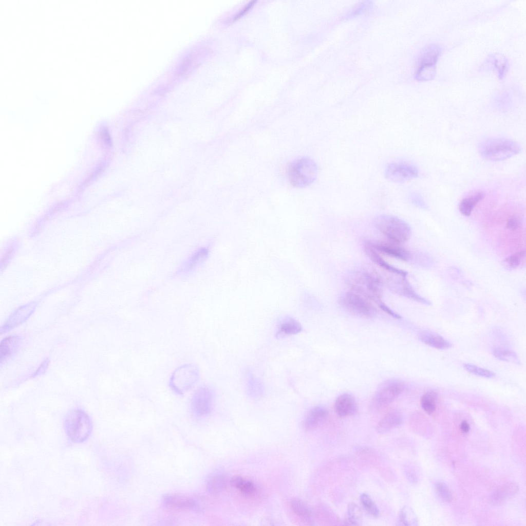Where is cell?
I'll return each mask as SVG.
<instances>
[{"label": "cell", "instance_id": "cell-1", "mask_svg": "<svg viewBox=\"0 0 526 526\" xmlns=\"http://www.w3.org/2000/svg\"><path fill=\"white\" fill-rule=\"evenodd\" d=\"M478 152L482 157L491 161H500L510 158L521 151L516 141L503 138H491L481 141Z\"/></svg>", "mask_w": 526, "mask_h": 526}, {"label": "cell", "instance_id": "cell-2", "mask_svg": "<svg viewBox=\"0 0 526 526\" xmlns=\"http://www.w3.org/2000/svg\"><path fill=\"white\" fill-rule=\"evenodd\" d=\"M375 227L391 242L404 243L410 237L411 230L403 220L392 215H381L375 218Z\"/></svg>", "mask_w": 526, "mask_h": 526}, {"label": "cell", "instance_id": "cell-3", "mask_svg": "<svg viewBox=\"0 0 526 526\" xmlns=\"http://www.w3.org/2000/svg\"><path fill=\"white\" fill-rule=\"evenodd\" d=\"M64 425L67 436L75 443L85 441L92 429L89 417L80 409H73L69 411L65 416Z\"/></svg>", "mask_w": 526, "mask_h": 526}, {"label": "cell", "instance_id": "cell-4", "mask_svg": "<svg viewBox=\"0 0 526 526\" xmlns=\"http://www.w3.org/2000/svg\"><path fill=\"white\" fill-rule=\"evenodd\" d=\"M351 291L377 304L382 302L381 284L377 276L367 271H356L349 279Z\"/></svg>", "mask_w": 526, "mask_h": 526}, {"label": "cell", "instance_id": "cell-5", "mask_svg": "<svg viewBox=\"0 0 526 526\" xmlns=\"http://www.w3.org/2000/svg\"><path fill=\"white\" fill-rule=\"evenodd\" d=\"M317 166L309 157H302L292 162L288 166L287 176L291 185L305 187L311 184L317 175Z\"/></svg>", "mask_w": 526, "mask_h": 526}, {"label": "cell", "instance_id": "cell-6", "mask_svg": "<svg viewBox=\"0 0 526 526\" xmlns=\"http://www.w3.org/2000/svg\"><path fill=\"white\" fill-rule=\"evenodd\" d=\"M199 377L198 367L193 364H185L174 370L171 376L169 385L175 393L182 395L196 384Z\"/></svg>", "mask_w": 526, "mask_h": 526}, {"label": "cell", "instance_id": "cell-7", "mask_svg": "<svg viewBox=\"0 0 526 526\" xmlns=\"http://www.w3.org/2000/svg\"><path fill=\"white\" fill-rule=\"evenodd\" d=\"M404 383L397 379H391L382 383L375 392L370 406L374 411H380L389 406L404 390Z\"/></svg>", "mask_w": 526, "mask_h": 526}, {"label": "cell", "instance_id": "cell-8", "mask_svg": "<svg viewBox=\"0 0 526 526\" xmlns=\"http://www.w3.org/2000/svg\"><path fill=\"white\" fill-rule=\"evenodd\" d=\"M442 49L437 44L426 46L421 51L420 64L416 74V78L419 81H428L436 76V65L441 53Z\"/></svg>", "mask_w": 526, "mask_h": 526}, {"label": "cell", "instance_id": "cell-9", "mask_svg": "<svg viewBox=\"0 0 526 526\" xmlns=\"http://www.w3.org/2000/svg\"><path fill=\"white\" fill-rule=\"evenodd\" d=\"M340 302L344 309L358 316L371 317L374 315L376 312V310L370 303V300L351 290L342 296Z\"/></svg>", "mask_w": 526, "mask_h": 526}, {"label": "cell", "instance_id": "cell-10", "mask_svg": "<svg viewBox=\"0 0 526 526\" xmlns=\"http://www.w3.org/2000/svg\"><path fill=\"white\" fill-rule=\"evenodd\" d=\"M214 393L208 386L198 387L194 392L190 401L192 412L197 417H204L209 415L214 405Z\"/></svg>", "mask_w": 526, "mask_h": 526}, {"label": "cell", "instance_id": "cell-11", "mask_svg": "<svg viewBox=\"0 0 526 526\" xmlns=\"http://www.w3.org/2000/svg\"><path fill=\"white\" fill-rule=\"evenodd\" d=\"M419 171L414 165L406 162H393L386 166L385 177L391 182H403L418 177Z\"/></svg>", "mask_w": 526, "mask_h": 526}, {"label": "cell", "instance_id": "cell-12", "mask_svg": "<svg viewBox=\"0 0 526 526\" xmlns=\"http://www.w3.org/2000/svg\"><path fill=\"white\" fill-rule=\"evenodd\" d=\"M363 248L366 254L375 264L388 272L399 275L402 277H406L407 272L391 266L385 261L379 252L372 247L369 240L364 242Z\"/></svg>", "mask_w": 526, "mask_h": 526}, {"label": "cell", "instance_id": "cell-13", "mask_svg": "<svg viewBox=\"0 0 526 526\" xmlns=\"http://www.w3.org/2000/svg\"><path fill=\"white\" fill-rule=\"evenodd\" d=\"M334 409L336 415L341 418L353 415L357 409L354 397L348 393L339 395L335 401Z\"/></svg>", "mask_w": 526, "mask_h": 526}, {"label": "cell", "instance_id": "cell-14", "mask_svg": "<svg viewBox=\"0 0 526 526\" xmlns=\"http://www.w3.org/2000/svg\"><path fill=\"white\" fill-rule=\"evenodd\" d=\"M370 241L372 247L378 252H381L392 257L406 261L410 259V254L405 249L394 243Z\"/></svg>", "mask_w": 526, "mask_h": 526}, {"label": "cell", "instance_id": "cell-15", "mask_svg": "<svg viewBox=\"0 0 526 526\" xmlns=\"http://www.w3.org/2000/svg\"><path fill=\"white\" fill-rule=\"evenodd\" d=\"M402 414L393 409L387 412L378 423L376 430L380 434H385L399 427L403 422Z\"/></svg>", "mask_w": 526, "mask_h": 526}, {"label": "cell", "instance_id": "cell-16", "mask_svg": "<svg viewBox=\"0 0 526 526\" xmlns=\"http://www.w3.org/2000/svg\"><path fill=\"white\" fill-rule=\"evenodd\" d=\"M162 502L165 506L176 510H191L197 507L193 499L177 495L166 494L162 497Z\"/></svg>", "mask_w": 526, "mask_h": 526}, {"label": "cell", "instance_id": "cell-17", "mask_svg": "<svg viewBox=\"0 0 526 526\" xmlns=\"http://www.w3.org/2000/svg\"><path fill=\"white\" fill-rule=\"evenodd\" d=\"M328 415L326 408L317 406L311 408L307 413L304 420V427L307 430L317 427L327 419Z\"/></svg>", "mask_w": 526, "mask_h": 526}, {"label": "cell", "instance_id": "cell-18", "mask_svg": "<svg viewBox=\"0 0 526 526\" xmlns=\"http://www.w3.org/2000/svg\"><path fill=\"white\" fill-rule=\"evenodd\" d=\"M485 193L481 190H475L469 192L460 201L459 210L465 216H469L476 205L484 197Z\"/></svg>", "mask_w": 526, "mask_h": 526}, {"label": "cell", "instance_id": "cell-19", "mask_svg": "<svg viewBox=\"0 0 526 526\" xmlns=\"http://www.w3.org/2000/svg\"><path fill=\"white\" fill-rule=\"evenodd\" d=\"M419 339L425 344L438 349H447L452 344L447 340L434 332L423 331L419 334Z\"/></svg>", "mask_w": 526, "mask_h": 526}, {"label": "cell", "instance_id": "cell-20", "mask_svg": "<svg viewBox=\"0 0 526 526\" xmlns=\"http://www.w3.org/2000/svg\"><path fill=\"white\" fill-rule=\"evenodd\" d=\"M21 339L18 336L6 337L2 341L0 346L1 364L9 359L17 350Z\"/></svg>", "mask_w": 526, "mask_h": 526}, {"label": "cell", "instance_id": "cell-21", "mask_svg": "<svg viewBox=\"0 0 526 526\" xmlns=\"http://www.w3.org/2000/svg\"><path fill=\"white\" fill-rule=\"evenodd\" d=\"M398 287H392V290L399 293L401 295L404 296L409 299L421 303L426 305H431V303L424 298L419 295L412 289V287L406 279V277H402L401 281L399 282Z\"/></svg>", "mask_w": 526, "mask_h": 526}, {"label": "cell", "instance_id": "cell-22", "mask_svg": "<svg viewBox=\"0 0 526 526\" xmlns=\"http://www.w3.org/2000/svg\"><path fill=\"white\" fill-rule=\"evenodd\" d=\"M518 490V486L514 483L503 484L494 492L492 501L495 504H501L514 496Z\"/></svg>", "mask_w": 526, "mask_h": 526}, {"label": "cell", "instance_id": "cell-23", "mask_svg": "<svg viewBox=\"0 0 526 526\" xmlns=\"http://www.w3.org/2000/svg\"><path fill=\"white\" fill-rule=\"evenodd\" d=\"M302 330V327L298 321L292 317H287L279 323L276 335L278 337H284L296 334Z\"/></svg>", "mask_w": 526, "mask_h": 526}, {"label": "cell", "instance_id": "cell-24", "mask_svg": "<svg viewBox=\"0 0 526 526\" xmlns=\"http://www.w3.org/2000/svg\"><path fill=\"white\" fill-rule=\"evenodd\" d=\"M227 483L225 476L220 473H215L208 477L206 482V489L209 493L217 495L226 489Z\"/></svg>", "mask_w": 526, "mask_h": 526}, {"label": "cell", "instance_id": "cell-25", "mask_svg": "<svg viewBox=\"0 0 526 526\" xmlns=\"http://www.w3.org/2000/svg\"><path fill=\"white\" fill-rule=\"evenodd\" d=\"M487 62L496 70L500 79H502L508 70L509 63L507 59L501 54L490 55Z\"/></svg>", "mask_w": 526, "mask_h": 526}, {"label": "cell", "instance_id": "cell-26", "mask_svg": "<svg viewBox=\"0 0 526 526\" xmlns=\"http://www.w3.org/2000/svg\"><path fill=\"white\" fill-rule=\"evenodd\" d=\"M231 484L246 496H253L257 491L256 487L253 482L240 476L233 477Z\"/></svg>", "mask_w": 526, "mask_h": 526}, {"label": "cell", "instance_id": "cell-27", "mask_svg": "<svg viewBox=\"0 0 526 526\" xmlns=\"http://www.w3.org/2000/svg\"><path fill=\"white\" fill-rule=\"evenodd\" d=\"M290 506L293 512L298 517L310 521L312 517V512L309 507L303 501L298 498H293L290 501Z\"/></svg>", "mask_w": 526, "mask_h": 526}, {"label": "cell", "instance_id": "cell-28", "mask_svg": "<svg viewBox=\"0 0 526 526\" xmlns=\"http://www.w3.org/2000/svg\"><path fill=\"white\" fill-rule=\"evenodd\" d=\"M437 398V393L433 390H430L425 392L421 397V407L427 414L430 415L435 410L436 407V402Z\"/></svg>", "mask_w": 526, "mask_h": 526}, {"label": "cell", "instance_id": "cell-29", "mask_svg": "<svg viewBox=\"0 0 526 526\" xmlns=\"http://www.w3.org/2000/svg\"><path fill=\"white\" fill-rule=\"evenodd\" d=\"M493 354L496 359L501 361L512 362L517 364L521 363L516 353L507 349L496 348L493 351Z\"/></svg>", "mask_w": 526, "mask_h": 526}, {"label": "cell", "instance_id": "cell-30", "mask_svg": "<svg viewBox=\"0 0 526 526\" xmlns=\"http://www.w3.org/2000/svg\"><path fill=\"white\" fill-rule=\"evenodd\" d=\"M362 513L359 506L353 502L349 503L347 508L348 521L354 525H360L362 520Z\"/></svg>", "mask_w": 526, "mask_h": 526}, {"label": "cell", "instance_id": "cell-31", "mask_svg": "<svg viewBox=\"0 0 526 526\" xmlns=\"http://www.w3.org/2000/svg\"><path fill=\"white\" fill-rule=\"evenodd\" d=\"M360 500L364 509L370 515L374 517L378 516L379 509L368 494H362L360 496Z\"/></svg>", "mask_w": 526, "mask_h": 526}, {"label": "cell", "instance_id": "cell-32", "mask_svg": "<svg viewBox=\"0 0 526 526\" xmlns=\"http://www.w3.org/2000/svg\"><path fill=\"white\" fill-rule=\"evenodd\" d=\"M400 520L405 525H417V519L412 509L407 506H404L400 513Z\"/></svg>", "mask_w": 526, "mask_h": 526}, {"label": "cell", "instance_id": "cell-33", "mask_svg": "<svg viewBox=\"0 0 526 526\" xmlns=\"http://www.w3.org/2000/svg\"><path fill=\"white\" fill-rule=\"evenodd\" d=\"M463 367L467 371L476 375L490 379L495 377V373L493 371L473 364L464 363Z\"/></svg>", "mask_w": 526, "mask_h": 526}, {"label": "cell", "instance_id": "cell-34", "mask_svg": "<svg viewBox=\"0 0 526 526\" xmlns=\"http://www.w3.org/2000/svg\"><path fill=\"white\" fill-rule=\"evenodd\" d=\"M436 490L439 496L443 500L449 502L453 500L452 493L445 483L442 482H437L436 484Z\"/></svg>", "mask_w": 526, "mask_h": 526}, {"label": "cell", "instance_id": "cell-35", "mask_svg": "<svg viewBox=\"0 0 526 526\" xmlns=\"http://www.w3.org/2000/svg\"><path fill=\"white\" fill-rule=\"evenodd\" d=\"M525 255V251L512 254L506 258L504 262L510 269L516 268L520 264L521 259Z\"/></svg>", "mask_w": 526, "mask_h": 526}, {"label": "cell", "instance_id": "cell-36", "mask_svg": "<svg viewBox=\"0 0 526 526\" xmlns=\"http://www.w3.org/2000/svg\"><path fill=\"white\" fill-rule=\"evenodd\" d=\"M521 225L520 219L516 216L510 218L507 221L506 227L512 230H517Z\"/></svg>", "mask_w": 526, "mask_h": 526}, {"label": "cell", "instance_id": "cell-37", "mask_svg": "<svg viewBox=\"0 0 526 526\" xmlns=\"http://www.w3.org/2000/svg\"><path fill=\"white\" fill-rule=\"evenodd\" d=\"M377 305L380 307V308H381L384 312L389 314L391 316L397 319H400L401 318V316L399 314H398V313L394 312L392 310H391L383 301L378 303Z\"/></svg>", "mask_w": 526, "mask_h": 526}, {"label": "cell", "instance_id": "cell-38", "mask_svg": "<svg viewBox=\"0 0 526 526\" xmlns=\"http://www.w3.org/2000/svg\"><path fill=\"white\" fill-rule=\"evenodd\" d=\"M410 197L412 203H414V204L421 207L425 206V203L424 202V201L423 200V199L421 195H419L418 193H412V194H411Z\"/></svg>", "mask_w": 526, "mask_h": 526}, {"label": "cell", "instance_id": "cell-39", "mask_svg": "<svg viewBox=\"0 0 526 526\" xmlns=\"http://www.w3.org/2000/svg\"><path fill=\"white\" fill-rule=\"evenodd\" d=\"M255 1L250 2L243 9L240 11L239 14L235 16V20L239 18L243 15L255 3Z\"/></svg>", "mask_w": 526, "mask_h": 526}, {"label": "cell", "instance_id": "cell-40", "mask_svg": "<svg viewBox=\"0 0 526 526\" xmlns=\"http://www.w3.org/2000/svg\"><path fill=\"white\" fill-rule=\"evenodd\" d=\"M469 425L466 421H463L461 423L460 429L463 433H468L469 430Z\"/></svg>", "mask_w": 526, "mask_h": 526}]
</instances>
